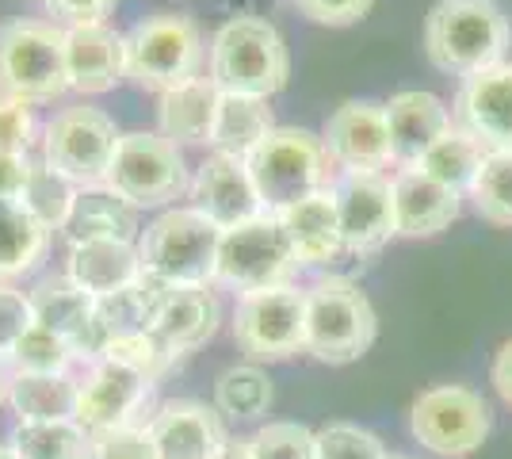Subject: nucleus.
Instances as JSON below:
<instances>
[{
    "label": "nucleus",
    "instance_id": "obj_12",
    "mask_svg": "<svg viewBox=\"0 0 512 459\" xmlns=\"http://www.w3.org/2000/svg\"><path fill=\"white\" fill-rule=\"evenodd\" d=\"M234 341L253 364H276L306 352V291L283 284L237 295Z\"/></svg>",
    "mask_w": 512,
    "mask_h": 459
},
{
    "label": "nucleus",
    "instance_id": "obj_29",
    "mask_svg": "<svg viewBox=\"0 0 512 459\" xmlns=\"http://www.w3.org/2000/svg\"><path fill=\"white\" fill-rule=\"evenodd\" d=\"M50 230L31 219L16 199H0V284L31 276L50 253Z\"/></svg>",
    "mask_w": 512,
    "mask_h": 459
},
{
    "label": "nucleus",
    "instance_id": "obj_32",
    "mask_svg": "<svg viewBox=\"0 0 512 459\" xmlns=\"http://www.w3.org/2000/svg\"><path fill=\"white\" fill-rule=\"evenodd\" d=\"M486 146L474 138V134L459 131V127H451L432 150L413 165V169H421L425 176L432 180H440V184H448L451 192H470V184H474V176L482 169V161H486ZM409 169V165H406Z\"/></svg>",
    "mask_w": 512,
    "mask_h": 459
},
{
    "label": "nucleus",
    "instance_id": "obj_8",
    "mask_svg": "<svg viewBox=\"0 0 512 459\" xmlns=\"http://www.w3.org/2000/svg\"><path fill=\"white\" fill-rule=\"evenodd\" d=\"M299 257L287 241V230L279 215L264 211L256 219L222 230L218 241V264H214V284L234 287V291H264L283 287L299 276Z\"/></svg>",
    "mask_w": 512,
    "mask_h": 459
},
{
    "label": "nucleus",
    "instance_id": "obj_48",
    "mask_svg": "<svg viewBox=\"0 0 512 459\" xmlns=\"http://www.w3.org/2000/svg\"><path fill=\"white\" fill-rule=\"evenodd\" d=\"M8 402V368H4V360H0V406Z\"/></svg>",
    "mask_w": 512,
    "mask_h": 459
},
{
    "label": "nucleus",
    "instance_id": "obj_28",
    "mask_svg": "<svg viewBox=\"0 0 512 459\" xmlns=\"http://www.w3.org/2000/svg\"><path fill=\"white\" fill-rule=\"evenodd\" d=\"M276 131V115L264 96H241V92H222L218 96V115H214L211 146L230 157H249V153Z\"/></svg>",
    "mask_w": 512,
    "mask_h": 459
},
{
    "label": "nucleus",
    "instance_id": "obj_46",
    "mask_svg": "<svg viewBox=\"0 0 512 459\" xmlns=\"http://www.w3.org/2000/svg\"><path fill=\"white\" fill-rule=\"evenodd\" d=\"M490 383L493 391L501 394V402L512 406V337L493 352V364H490Z\"/></svg>",
    "mask_w": 512,
    "mask_h": 459
},
{
    "label": "nucleus",
    "instance_id": "obj_19",
    "mask_svg": "<svg viewBox=\"0 0 512 459\" xmlns=\"http://www.w3.org/2000/svg\"><path fill=\"white\" fill-rule=\"evenodd\" d=\"M27 299H31L35 322L65 337L77 352V360H88V364L100 360L104 341L96 329V299L88 291H81L69 276H43L27 291Z\"/></svg>",
    "mask_w": 512,
    "mask_h": 459
},
{
    "label": "nucleus",
    "instance_id": "obj_20",
    "mask_svg": "<svg viewBox=\"0 0 512 459\" xmlns=\"http://www.w3.org/2000/svg\"><path fill=\"white\" fill-rule=\"evenodd\" d=\"M222 322V303L218 295L207 287H165L161 299L153 303L150 314V333L172 352L184 356L195 352L199 345H207Z\"/></svg>",
    "mask_w": 512,
    "mask_h": 459
},
{
    "label": "nucleus",
    "instance_id": "obj_40",
    "mask_svg": "<svg viewBox=\"0 0 512 459\" xmlns=\"http://www.w3.org/2000/svg\"><path fill=\"white\" fill-rule=\"evenodd\" d=\"M39 115L35 104H23L16 96L0 92V153H31L39 142Z\"/></svg>",
    "mask_w": 512,
    "mask_h": 459
},
{
    "label": "nucleus",
    "instance_id": "obj_22",
    "mask_svg": "<svg viewBox=\"0 0 512 459\" xmlns=\"http://www.w3.org/2000/svg\"><path fill=\"white\" fill-rule=\"evenodd\" d=\"M386 123H390V146H394V165H417L444 134L455 127L451 123V108L421 88H406L394 92L383 104Z\"/></svg>",
    "mask_w": 512,
    "mask_h": 459
},
{
    "label": "nucleus",
    "instance_id": "obj_1",
    "mask_svg": "<svg viewBox=\"0 0 512 459\" xmlns=\"http://www.w3.org/2000/svg\"><path fill=\"white\" fill-rule=\"evenodd\" d=\"M512 43L509 16L497 0H436L425 20L428 62L451 77L501 66Z\"/></svg>",
    "mask_w": 512,
    "mask_h": 459
},
{
    "label": "nucleus",
    "instance_id": "obj_30",
    "mask_svg": "<svg viewBox=\"0 0 512 459\" xmlns=\"http://www.w3.org/2000/svg\"><path fill=\"white\" fill-rule=\"evenodd\" d=\"M16 421H65L77 414V375H8Z\"/></svg>",
    "mask_w": 512,
    "mask_h": 459
},
{
    "label": "nucleus",
    "instance_id": "obj_37",
    "mask_svg": "<svg viewBox=\"0 0 512 459\" xmlns=\"http://www.w3.org/2000/svg\"><path fill=\"white\" fill-rule=\"evenodd\" d=\"M253 459H318L314 433L299 421H268L249 437Z\"/></svg>",
    "mask_w": 512,
    "mask_h": 459
},
{
    "label": "nucleus",
    "instance_id": "obj_42",
    "mask_svg": "<svg viewBox=\"0 0 512 459\" xmlns=\"http://www.w3.org/2000/svg\"><path fill=\"white\" fill-rule=\"evenodd\" d=\"M31 326H35V314H31L27 291H20L16 284H0V360Z\"/></svg>",
    "mask_w": 512,
    "mask_h": 459
},
{
    "label": "nucleus",
    "instance_id": "obj_7",
    "mask_svg": "<svg viewBox=\"0 0 512 459\" xmlns=\"http://www.w3.org/2000/svg\"><path fill=\"white\" fill-rule=\"evenodd\" d=\"M0 92L23 104H50L69 92L65 31L46 20L0 23Z\"/></svg>",
    "mask_w": 512,
    "mask_h": 459
},
{
    "label": "nucleus",
    "instance_id": "obj_15",
    "mask_svg": "<svg viewBox=\"0 0 512 459\" xmlns=\"http://www.w3.org/2000/svg\"><path fill=\"white\" fill-rule=\"evenodd\" d=\"M321 142L337 173H383L386 165H394L386 108L375 100H344L341 108H333Z\"/></svg>",
    "mask_w": 512,
    "mask_h": 459
},
{
    "label": "nucleus",
    "instance_id": "obj_18",
    "mask_svg": "<svg viewBox=\"0 0 512 459\" xmlns=\"http://www.w3.org/2000/svg\"><path fill=\"white\" fill-rule=\"evenodd\" d=\"M192 207L203 211L218 230H230V226L264 215L245 157H230L218 150L207 153L192 176Z\"/></svg>",
    "mask_w": 512,
    "mask_h": 459
},
{
    "label": "nucleus",
    "instance_id": "obj_34",
    "mask_svg": "<svg viewBox=\"0 0 512 459\" xmlns=\"http://www.w3.org/2000/svg\"><path fill=\"white\" fill-rule=\"evenodd\" d=\"M73 199H77V184H69L58 169H50L43 157L31 161V176H27V188L20 196V207L39 219L54 234V230H65L69 222V211H73Z\"/></svg>",
    "mask_w": 512,
    "mask_h": 459
},
{
    "label": "nucleus",
    "instance_id": "obj_43",
    "mask_svg": "<svg viewBox=\"0 0 512 459\" xmlns=\"http://www.w3.org/2000/svg\"><path fill=\"white\" fill-rule=\"evenodd\" d=\"M306 20L325 23V27H348V23H360L375 0H291Z\"/></svg>",
    "mask_w": 512,
    "mask_h": 459
},
{
    "label": "nucleus",
    "instance_id": "obj_44",
    "mask_svg": "<svg viewBox=\"0 0 512 459\" xmlns=\"http://www.w3.org/2000/svg\"><path fill=\"white\" fill-rule=\"evenodd\" d=\"M46 12L62 27H81V23H107V16L119 8V0H43Z\"/></svg>",
    "mask_w": 512,
    "mask_h": 459
},
{
    "label": "nucleus",
    "instance_id": "obj_9",
    "mask_svg": "<svg viewBox=\"0 0 512 459\" xmlns=\"http://www.w3.org/2000/svg\"><path fill=\"white\" fill-rule=\"evenodd\" d=\"M490 429H493L490 402L474 391V387H463V383L428 387L409 406V433L432 456H444V459L474 456L490 440Z\"/></svg>",
    "mask_w": 512,
    "mask_h": 459
},
{
    "label": "nucleus",
    "instance_id": "obj_47",
    "mask_svg": "<svg viewBox=\"0 0 512 459\" xmlns=\"http://www.w3.org/2000/svg\"><path fill=\"white\" fill-rule=\"evenodd\" d=\"M218 459H253L249 456V440H230L226 452H222Z\"/></svg>",
    "mask_w": 512,
    "mask_h": 459
},
{
    "label": "nucleus",
    "instance_id": "obj_3",
    "mask_svg": "<svg viewBox=\"0 0 512 459\" xmlns=\"http://www.w3.org/2000/svg\"><path fill=\"white\" fill-rule=\"evenodd\" d=\"M291 77V54L276 27L260 16H234L211 39V81L218 92L276 96Z\"/></svg>",
    "mask_w": 512,
    "mask_h": 459
},
{
    "label": "nucleus",
    "instance_id": "obj_14",
    "mask_svg": "<svg viewBox=\"0 0 512 459\" xmlns=\"http://www.w3.org/2000/svg\"><path fill=\"white\" fill-rule=\"evenodd\" d=\"M333 203H337V219H341L344 249L352 257H371L390 238H398L394 188L383 173H337Z\"/></svg>",
    "mask_w": 512,
    "mask_h": 459
},
{
    "label": "nucleus",
    "instance_id": "obj_17",
    "mask_svg": "<svg viewBox=\"0 0 512 459\" xmlns=\"http://www.w3.org/2000/svg\"><path fill=\"white\" fill-rule=\"evenodd\" d=\"M451 123L486 150H512V62L467 77L455 92Z\"/></svg>",
    "mask_w": 512,
    "mask_h": 459
},
{
    "label": "nucleus",
    "instance_id": "obj_35",
    "mask_svg": "<svg viewBox=\"0 0 512 459\" xmlns=\"http://www.w3.org/2000/svg\"><path fill=\"white\" fill-rule=\"evenodd\" d=\"M73 360H77L73 345L35 322L4 356V368L8 375H65L73 368Z\"/></svg>",
    "mask_w": 512,
    "mask_h": 459
},
{
    "label": "nucleus",
    "instance_id": "obj_50",
    "mask_svg": "<svg viewBox=\"0 0 512 459\" xmlns=\"http://www.w3.org/2000/svg\"><path fill=\"white\" fill-rule=\"evenodd\" d=\"M386 459H413V456H386Z\"/></svg>",
    "mask_w": 512,
    "mask_h": 459
},
{
    "label": "nucleus",
    "instance_id": "obj_16",
    "mask_svg": "<svg viewBox=\"0 0 512 459\" xmlns=\"http://www.w3.org/2000/svg\"><path fill=\"white\" fill-rule=\"evenodd\" d=\"M146 433L157 459H218L230 444L222 414L195 398L161 402L146 421Z\"/></svg>",
    "mask_w": 512,
    "mask_h": 459
},
{
    "label": "nucleus",
    "instance_id": "obj_6",
    "mask_svg": "<svg viewBox=\"0 0 512 459\" xmlns=\"http://www.w3.org/2000/svg\"><path fill=\"white\" fill-rule=\"evenodd\" d=\"M222 230L195 207H172L142 230L138 253L142 268L172 287L214 284Z\"/></svg>",
    "mask_w": 512,
    "mask_h": 459
},
{
    "label": "nucleus",
    "instance_id": "obj_13",
    "mask_svg": "<svg viewBox=\"0 0 512 459\" xmlns=\"http://www.w3.org/2000/svg\"><path fill=\"white\" fill-rule=\"evenodd\" d=\"M150 375L134 372L119 360H92L85 375L77 379V414L73 421L85 425L88 433H107V429H123V425H146L150 417H142L153 402Z\"/></svg>",
    "mask_w": 512,
    "mask_h": 459
},
{
    "label": "nucleus",
    "instance_id": "obj_10",
    "mask_svg": "<svg viewBox=\"0 0 512 459\" xmlns=\"http://www.w3.org/2000/svg\"><path fill=\"white\" fill-rule=\"evenodd\" d=\"M104 184L142 211L165 207L192 192V169L184 161V150L161 131H130L115 146Z\"/></svg>",
    "mask_w": 512,
    "mask_h": 459
},
{
    "label": "nucleus",
    "instance_id": "obj_5",
    "mask_svg": "<svg viewBox=\"0 0 512 459\" xmlns=\"http://www.w3.org/2000/svg\"><path fill=\"white\" fill-rule=\"evenodd\" d=\"M127 81L146 92H169L203 77V31L184 12H153L123 35Z\"/></svg>",
    "mask_w": 512,
    "mask_h": 459
},
{
    "label": "nucleus",
    "instance_id": "obj_11",
    "mask_svg": "<svg viewBox=\"0 0 512 459\" xmlns=\"http://www.w3.org/2000/svg\"><path fill=\"white\" fill-rule=\"evenodd\" d=\"M119 138L123 131L115 127V119L107 111L92 108V104H69L46 119L43 161L50 169H58L69 184L92 188V184L107 180Z\"/></svg>",
    "mask_w": 512,
    "mask_h": 459
},
{
    "label": "nucleus",
    "instance_id": "obj_21",
    "mask_svg": "<svg viewBox=\"0 0 512 459\" xmlns=\"http://www.w3.org/2000/svg\"><path fill=\"white\" fill-rule=\"evenodd\" d=\"M65 31V77L69 88L81 96L111 92L119 81H127V54L123 35L107 23H81L62 27Z\"/></svg>",
    "mask_w": 512,
    "mask_h": 459
},
{
    "label": "nucleus",
    "instance_id": "obj_23",
    "mask_svg": "<svg viewBox=\"0 0 512 459\" xmlns=\"http://www.w3.org/2000/svg\"><path fill=\"white\" fill-rule=\"evenodd\" d=\"M394 188V222H398V238H432L440 230H448L459 219L463 196L451 192L448 184L432 180L421 169H398L390 176Z\"/></svg>",
    "mask_w": 512,
    "mask_h": 459
},
{
    "label": "nucleus",
    "instance_id": "obj_2",
    "mask_svg": "<svg viewBox=\"0 0 512 459\" xmlns=\"http://www.w3.org/2000/svg\"><path fill=\"white\" fill-rule=\"evenodd\" d=\"M245 165L256 184L260 207L272 215L314 192H329L337 180V165L325 150L321 134L306 127H276L245 157Z\"/></svg>",
    "mask_w": 512,
    "mask_h": 459
},
{
    "label": "nucleus",
    "instance_id": "obj_51",
    "mask_svg": "<svg viewBox=\"0 0 512 459\" xmlns=\"http://www.w3.org/2000/svg\"><path fill=\"white\" fill-rule=\"evenodd\" d=\"M0 452H4V437H0Z\"/></svg>",
    "mask_w": 512,
    "mask_h": 459
},
{
    "label": "nucleus",
    "instance_id": "obj_41",
    "mask_svg": "<svg viewBox=\"0 0 512 459\" xmlns=\"http://www.w3.org/2000/svg\"><path fill=\"white\" fill-rule=\"evenodd\" d=\"M88 459H157L146 425H123L92 437V456Z\"/></svg>",
    "mask_w": 512,
    "mask_h": 459
},
{
    "label": "nucleus",
    "instance_id": "obj_33",
    "mask_svg": "<svg viewBox=\"0 0 512 459\" xmlns=\"http://www.w3.org/2000/svg\"><path fill=\"white\" fill-rule=\"evenodd\" d=\"M272 406V379L260 364H234L214 379V410L230 421H260Z\"/></svg>",
    "mask_w": 512,
    "mask_h": 459
},
{
    "label": "nucleus",
    "instance_id": "obj_26",
    "mask_svg": "<svg viewBox=\"0 0 512 459\" xmlns=\"http://www.w3.org/2000/svg\"><path fill=\"white\" fill-rule=\"evenodd\" d=\"M62 234L69 238V245H77V241H138L142 238L138 207L127 203L119 192H111L107 184L77 188Z\"/></svg>",
    "mask_w": 512,
    "mask_h": 459
},
{
    "label": "nucleus",
    "instance_id": "obj_38",
    "mask_svg": "<svg viewBox=\"0 0 512 459\" xmlns=\"http://www.w3.org/2000/svg\"><path fill=\"white\" fill-rule=\"evenodd\" d=\"M107 360H119V364H127L134 372L150 375L153 383L161 379V375L169 372L172 364H176V356H172L157 337H153L150 329H142V333H127V337H115V341H107L104 349Z\"/></svg>",
    "mask_w": 512,
    "mask_h": 459
},
{
    "label": "nucleus",
    "instance_id": "obj_45",
    "mask_svg": "<svg viewBox=\"0 0 512 459\" xmlns=\"http://www.w3.org/2000/svg\"><path fill=\"white\" fill-rule=\"evenodd\" d=\"M31 153H0V199H16L20 203L27 176H31Z\"/></svg>",
    "mask_w": 512,
    "mask_h": 459
},
{
    "label": "nucleus",
    "instance_id": "obj_49",
    "mask_svg": "<svg viewBox=\"0 0 512 459\" xmlns=\"http://www.w3.org/2000/svg\"><path fill=\"white\" fill-rule=\"evenodd\" d=\"M0 459H20V456H16V452H8V448H4V452H0Z\"/></svg>",
    "mask_w": 512,
    "mask_h": 459
},
{
    "label": "nucleus",
    "instance_id": "obj_24",
    "mask_svg": "<svg viewBox=\"0 0 512 459\" xmlns=\"http://www.w3.org/2000/svg\"><path fill=\"white\" fill-rule=\"evenodd\" d=\"M279 222H283L287 241H291V249H295L302 268H325V264L341 261L344 253H348L341 238V219H337L333 188L329 192H314V196L283 207Z\"/></svg>",
    "mask_w": 512,
    "mask_h": 459
},
{
    "label": "nucleus",
    "instance_id": "obj_31",
    "mask_svg": "<svg viewBox=\"0 0 512 459\" xmlns=\"http://www.w3.org/2000/svg\"><path fill=\"white\" fill-rule=\"evenodd\" d=\"M4 448L20 459H88L92 456V433L77 425L73 417L65 421H16L12 433L4 437Z\"/></svg>",
    "mask_w": 512,
    "mask_h": 459
},
{
    "label": "nucleus",
    "instance_id": "obj_25",
    "mask_svg": "<svg viewBox=\"0 0 512 459\" xmlns=\"http://www.w3.org/2000/svg\"><path fill=\"white\" fill-rule=\"evenodd\" d=\"M65 276L92 299H104V295L138 284L142 276L138 241H77L69 245Z\"/></svg>",
    "mask_w": 512,
    "mask_h": 459
},
{
    "label": "nucleus",
    "instance_id": "obj_39",
    "mask_svg": "<svg viewBox=\"0 0 512 459\" xmlns=\"http://www.w3.org/2000/svg\"><path fill=\"white\" fill-rule=\"evenodd\" d=\"M314 444H318V459H386L383 440L352 421H333L318 429Z\"/></svg>",
    "mask_w": 512,
    "mask_h": 459
},
{
    "label": "nucleus",
    "instance_id": "obj_36",
    "mask_svg": "<svg viewBox=\"0 0 512 459\" xmlns=\"http://www.w3.org/2000/svg\"><path fill=\"white\" fill-rule=\"evenodd\" d=\"M474 211L493 226H512V150H490L470 184Z\"/></svg>",
    "mask_w": 512,
    "mask_h": 459
},
{
    "label": "nucleus",
    "instance_id": "obj_4",
    "mask_svg": "<svg viewBox=\"0 0 512 459\" xmlns=\"http://www.w3.org/2000/svg\"><path fill=\"white\" fill-rule=\"evenodd\" d=\"M379 314L356 280L321 276L306 287V352L321 364H352L375 345Z\"/></svg>",
    "mask_w": 512,
    "mask_h": 459
},
{
    "label": "nucleus",
    "instance_id": "obj_27",
    "mask_svg": "<svg viewBox=\"0 0 512 459\" xmlns=\"http://www.w3.org/2000/svg\"><path fill=\"white\" fill-rule=\"evenodd\" d=\"M218 96L222 92H218L211 77H195L188 85L161 92V100H157V127H161V134L169 142H176L180 150L184 146H211Z\"/></svg>",
    "mask_w": 512,
    "mask_h": 459
}]
</instances>
